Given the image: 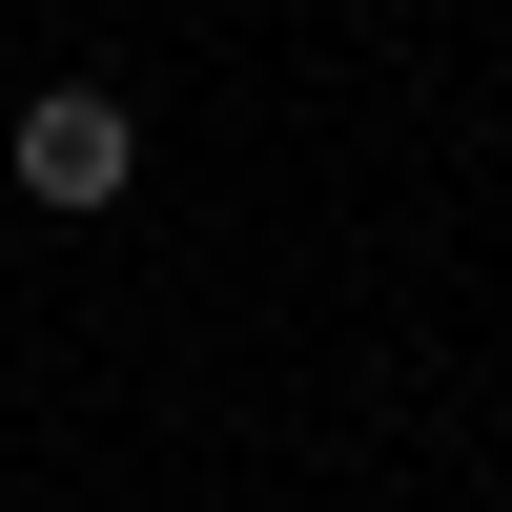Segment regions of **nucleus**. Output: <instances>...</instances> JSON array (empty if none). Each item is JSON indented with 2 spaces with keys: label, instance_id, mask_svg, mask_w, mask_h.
<instances>
[{
  "label": "nucleus",
  "instance_id": "obj_1",
  "mask_svg": "<svg viewBox=\"0 0 512 512\" xmlns=\"http://www.w3.org/2000/svg\"><path fill=\"white\" fill-rule=\"evenodd\" d=\"M123 185H144V123L103 82H41L21 103V205H123Z\"/></svg>",
  "mask_w": 512,
  "mask_h": 512
}]
</instances>
